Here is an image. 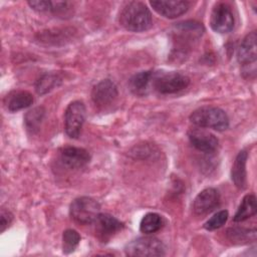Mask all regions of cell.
I'll use <instances>...</instances> for the list:
<instances>
[{"instance_id": "obj_26", "label": "cell", "mask_w": 257, "mask_h": 257, "mask_svg": "<svg viewBox=\"0 0 257 257\" xmlns=\"http://www.w3.org/2000/svg\"><path fill=\"white\" fill-rule=\"evenodd\" d=\"M28 5L39 12H45V11H50L52 8V1H47V0H37V1H29Z\"/></svg>"}, {"instance_id": "obj_27", "label": "cell", "mask_w": 257, "mask_h": 257, "mask_svg": "<svg viewBox=\"0 0 257 257\" xmlns=\"http://www.w3.org/2000/svg\"><path fill=\"white\" fill-rule=\"evenodd\" d=\"M12 219H13V215L9 212V211H6L4 209L1 210V213H0V231L1 232H4V230L10 225V223L12 222Z\"/></svg>"}, {"instance_id": "obj_14", "label": "cell", "mask_w": 257, "mask_h": 257, "mask_svg": "<svg viewBox=\"0 0 257 257\" xmlns=\"http://www.w3.org/2000/svg\"><path fill=\"white\" fill-rule=\"evenodd\" d=\"M256 40H257L256 31H251L242 40L237 52V59L241 64L248 65L256 61V58H257Z\"/></svg>"}, {"instance_id": "obj_23", "label": "cell", "mask_w": 257, "mask_h": 257, "mask_svg": "<svg viewBox=\"0 0 257 257\" xmlns=\"http://www.w3.org/2000/svg\"><path fill=\"white\" fill-rule=\"evenodd\" d=\"M80 241V235L72 229H67L62 235V250L63 253L69 254L75 250Z\"/></svg>"}, {"instance_id": "obj_12", "label": "cell", "mask_w": 257, "mask_h": 257, "mask_svg": "<svg viewBox=\"0 0 257 257\" xmlns=\"http://www.w3.org/2000/svg\"><path fill=\"white\" fill-rule=\"evenodd\" d=\"M60 161L67 168L80 169L89 163L90 155L82 148L65 147L60 152Z\"/></svg>"}, {"instance_id": "obj_6", "label": "cell", "mask_w": 257, "mask_h": 257, "mask_svg": "<svg viewBox=\"0 0 257 257\" xmlns=\"http://www.w3.org/2000/svg\"><path fill=\"white\" fill-rule=\"evenodd\" d=\"M85 105L82 101L75 100L68 104L64 114V128L69 138L77 139L79 137L85 120Z\"/></svg>"}, {"instance_id": "obj_5", "label": "cell", "mask_w": 257, "mask_h": 257, "mask_svg": "<svg viewBox=\"0 0 257 257\" xmlns=\"http://www.w3.org/2000/svg\"><path fill=\"white\" fill-rule=\"evenodd\" d=\"M127 256H164L166 247L164 243L155 237H140L128 244L124 248Z\"/></svg>"}, {"instance_id": "obj_2", "label": "cell", "mask_w": 257, "mask_h": 257, "mask_svg": "<svg viewBox=\"0 0 257 257\" xmlns=\"http://www.w3.org/2000/svg\"><path fill=\"white\" fill-rule=\"evenodd\" d=\"M190 83V78L177 71H153L151 86L163 94H171L185 89Z\"/></svg>"}, {"instance_id": "obj_17", "label": "cell", "mask_w": 257, "mask_h": 257, "mask_svg": "<svg viewBox=\"0 0 257 257\" xmlns=\"http://www.w3.org/2000/svg\"><path fill=\"white\" fill-rule=\"evenodd\" d=\"M152 74H153V71L151 70H146V71H141L139 73H136L128 81V86L131 91L134 94L140 95V96L147 94L151 86Z\"/></svg>"}, {"instance_id": "obj_11", "label": "cell", "mask_w": 257, "mask_h": 257, "mask_svg": "<svg viewBox=\"0 0 257 257\" xmlns=\"http://www.w3.org/2000/svg\"><path fill=\"white\" fill-rule=\"evenodd\" d=\"M95 232L98 239L106 242L123 228V224L109 214H99L95 220Z\"/></svg>"}, {"instance_id": "obj_25", "label": "cell", "mask_w": 257, "mask_h": 257, "mask_svg": "<svg viewBox=\"0 0 257 257\" xmlns=\"http://www.w3.org/2000/svg\"><path fill=\"white\" fill-rule=\"evenodd\" d=\"M51 12L58 16H64L70 14V3L66 1H56L52 2Z\"/></svg>"}, {"instance_id": "obj_3", "label": "cell", "mask_w": 257, "mask_h": 257, "mask_svg": "<svg viewBox=\"0 0 257 257\" xmlns=\"http://www.w3.org/2000/svg\"><path fill=\"white\" fill-rule=\"evenodd\" d=\"M190 120L199 127H209L219 132L225 131L229 126L226 112L216 106H202L194 110L190 115Z\"/></svg>"}, {"instance_id": "obj_18", "label": "cell", "mask_w": 257, "mask_h": 257, "mask_svg": "<svg viewBox=\"0 0 257 257\" xmlns=\"http://www.w3.org/2000/svg\"><path fill=\"white\" fill-rule=\"evenodd\" d=\"M62 82V77L56 72H47L42 74L35 83V90L38 94L43 95L59 86Z\"/></svg>"}, {"instance_id": "obj_7", "label": "cell", "mask_w": 257, "mask_h": 257, "mask_svg": "<svg viewBox=\"0 0 257 257\" xmlns=\"http://www.w3.org/2000/svg\"><path fill=\"white\" fill-rule=\"evenodd\" d=\"M211 28L218 33H228L234 27V17L230 7L225 3L214 6L210 17Z\"/></svg>"}, {"instance_id": "obj_15", "label": "cell", "mask_w": 257, "mask_h": 257, "mask_svg": "<svg viewBox=\"0 0 257 257\" xmlns=\"http://www.w3.org/2000/svg\"><path fill=\"white\" fill-rule=\"evenodd\" d=\"M33 103V96L26 90H13L4 98V104L10 111H17L30 106Z\"/></svg>"}, {"instance_id": "obj_1", "label": "cell", "mask_w": 257, "mask_h": 257, "mask_svg": "<svg viewBox=\"0 0 257 257\" xmlns=\"http://www.w3.org/2000/svg\"><path fill=\"white\" fill-rule=\"evenodd\" d=\"M119 23L128 31L142 32L151 28L152 14L149 8L140 1L126 3L120 11Z\"/></svg>"}, {"instance_id": "obj_21", "label": "cell", "mask_w": 257, "mask_h": 257, "mask_svg": "<svg viewBox=\"0 0 257 257\" xmlns=\"http://www.w3.org/2000/svg\"><path fill=\"white\" fill-rule=\"evenodd\" d=\"M45 110L42 106H37L29 110L24 116V122L27 131L31 134L37 133L40 128V124L42 122Z\"/></svg>"}, {"instance_id": "obj_22", "label": "cell", "mask_w": 257, "mask_h": 257, "mask_svg": "<svg viewBox=\"0 0 257 257\" xmlns=\"http://www.w3.org/2000/svg\"><path fill=\"white\" fill-rule=\"evenodd\" d=\"M163 226V219L157 213L146 214L140 224V230L145 234H152L159 231Z\"/></svg>"}, {"instance_id": "obj_13", "label": "cell", "mask_w": 257, "mask_h": 257, "mask_svg": "<svg viewBox=\"0 0 257 257\" xmlns=\"http://www.w3.org/2000/svg\"><path fill=\"white\" fill-rule=\"evenodd\" d=\"M151 6L160 15L166 18H177L189 9L190 3L188 1H151Z\"/></svg>"}, {"instance_id": "obj_16", "label": "cell", "mask_w": 257, "mask_h": 257, "mask_svg": "<svg viewBox=\"0 0 257 257\" xmlns=\"http://www.w3.org/2000/svg\"><path fill=\"white\" fill-rule=\"evenodd\" d=\"M248 154L246 151H241L237 155L232 171L231 178L234 182L235 186L239 189H243L246 185V162H247Z\"/></svg>"}, {"instance_id": "obj_4", "label": "cell", "mask_w": 257, "mask_h": 257, "mask_svg": "<svg viewBox=\"0 0 257 257\" xmlns=\"http://www.w3.org/2000/svg\"><path fill=\"white\" fill-rule=\"evenodd\" d=\"M100 206L97 201L89 197H79L72 201L69 207L71 219L81 225L94 223L100 214Z\"/></svg>"}, {"instance_id": "obj_9", "label": "cell", "mask_w": 257, "mask_h": 257, "mask_svg": "<svg viewBox=\"0 0 257 257\" xmlns=\"http://www.w3.org/2000/svg\"><path fill=\"white\" fill-rule=\"evenodd\" d=\"M220 204V194L214 188L201 191L194 200L193 211L196 215H206L216 209Z\"/></svg>"}, {"instance_id": "obj_24", "label": "cell", "mask_w": 257, "mask_h": 257, "mask_svg": "<svg viewBox=\"0 0 257 257\" xmlns=\"http://www.w3.org/2000/svg\"><path fill=\"white\" fill-rule=\"evenodd\" d=\"M227 219H228V211L226 210L219 211L204 224V228L208 231L219 229L226 223Z\"/></svg>"}, {"instance_id": "obj_8", "label": "cell", "mask_w": 257, "mask_h": 257, "mask_svg": "<svg viewBox=\"0 0 257 257\" xmlns=\"http://www.w3.org/2000/svg\"><path fill=\"white\" fill-rule=\"evenodd\" d=\"M116 85L110 79H103L96 83L91 91V99L97 106L103 107L111 104L117 97Z\"/></svg>"}, {"instance_id": "obj_20", "label": "cell", "mask_w": 257, "mask_h": 257, "mask_svg": "<svg viewBox=\"0 0 257 257\" xmlns=\"http://www.w3.org/2000/svg\"><path fill=\"white\" fill-rule=\"evenodd\" d=\"M227 237L234 244H246L256 240V230L239 227L229 228Z\"/></svg>"}, {"instance_id": "obj_19", "label": "cell", "mask_w": 257, "mask_h": 257, "mask_svg": "<svg viewBox=\"0 0 257 257\" xmlns=\"http://www.w3.org/2000/svg\"><path fill=\"white\" fill-rule=\"evenodd\" d=\"M257 211V205H256V197L253 194L246 195L240 206L238 207V210L236 214L233 217L234 222H242L246 219L254 216Z\"/></svg>"}, {"instance_id": "obj_10", "label": "cell", "mask_w": 257, "mask_h": 257, "mask_svg": "<svg viewBox=\"0 0 257 257\" xmlns=\"http://www.w3.org/2000/svg\"><path fill=\"white\" fill-rule=\"evenodd\" d=\"M188 138L194 148L206 154L215 153L219 147L218 139L213 134L204 130H191L188 133Z\"/></svg>"}]
</instances>
